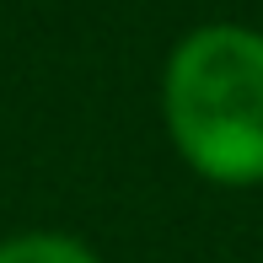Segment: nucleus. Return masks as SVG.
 Masks as SVG:
<instances>
[{
	"label": "nucleus",
	"instance_id": "obj_1",
	"mask_svg": "<svg viewBox=\"0 0 263 263\" xmlns=\"http://www.w3.org/2000/svg\"><path fill=\"white\" fill-rule=\"evenodd\" d=\"M161 129L194 177L263 188V27H188L161 65Z\"/></svg>",
	"mask_w": 263,
	"mask_h": 263
},
{
	"label": "nucleus",
	"instance_id": "obj_2",
	"mask_svg": "<svg viewBox=\"0 0 263 263\" xmlns=\"http://www.w3.org/2000/svg\"><path fill=\"white\" fill-rule=\"evenodd\" d=\"M0 263H102V253L76 231H16L0 236Z\"/></svg>",
	"mask_w": 263,
	"mask_h": 263
}]
</instances>
